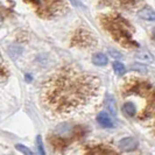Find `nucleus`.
<instances>
[{"mask_svg":"<svg viewBox=\"0 0 155 155\" xmlns=\"http://www.w3.org/2000/svg\"><path fill=\"white\" fill-rule=\"evenodd\" d=\"M99 91V78L68 65L54 71L45 81L41 87V103L49 113L68 117L92 106Z\"/></svg>","mask_w":155,"mask_h":155,"instance_id":"f257e3e1","label":"nucleus"},{"mask_svg":"<svg viewBox=\"0 0 155 155\" xmlns=\"http://www.w3.org/2000/svg\"><path fill=\"white\" fill-rule=\"evenodd\" d=\"M124 99L123 111L128 118L145 120L155 117V87L148 81L128 77L120 87Z\"/></svg>","mask_w":155,"mask_h":155,"instance_id":"f03ea898","label":"nucleus"},{"mask_svg":"<svg viewBox=\"0 0 155 155\" xmlns=\"http://www.w3.org/2000/svg\"><path fill=\"white\" fill-rule=\"evenodd\" d=\"M101 27L116 42L126 49L139 48L138 42L134 40V28L132 23L128 22L119 13H107L99 18Z\"/></svg>","mask_w":155,"mask_h":155,"instance_id":"7ed1b4c3","label":"nucleus"},{"mask_svg":"<svg viewBox=\"0 0 155 155\" xmlns=\"http://www.w3.org/2000/svg\"><path fill=\"white\" fill-rule=\"evenodd\" d=\"M28 4L38 16L42 19H54L68 11V4L64 0H23Z\"/></svg>","mask_w":155,"mask_h":155,"instance_id":"20e7f679","label":"nucleus"},{"mask_svg":"<svg viewBox=\"0 0 155 155\" xmlns=\"http://www.w3.org/2000/svg\"><path fill=\"white\" fill-rule=\"evenodd\" d=\"M97 40L93 36L91 31L79 28L74 33L71 38V46L78 47V48H90L92 46H96Z\"/></svg>","mask_w":155,"mask_h":155,"instance_id":"39448f33","label":"nucleus"},{"mask_svg":"<svg viewBox=\"0 0 155 155\" xmlns=\"http://www.w3.org/2000/svg\"><path fill=\"white\" fill-rule=\"evenodd\" d=\"M101 4L107 5V6H112L116 8H121V9H126V11H134L142 4L141 0H101Z\"/></svg>","mask_w":155,"mask_h":155,"instance_id":"423d86ee","label":"nucleus"},{"mask_svg":"<svg viewBox=\"0 0 155 155\" xmlns=\"http://www.w3.org/2000/svg\"><path fill=\"white\" fill-rule=\"evenodd\" d=\"M85 154H117L116 150L105 145H97V146H89L84 150Z\"/></svg>","mask_w":155,"mask_h":155,"instance_id":"0eeeda50","label":"nucleus"},{"mask_svg":"<svg viewBox=\"0 0 155 155\" xmlns=\"http://www.w3.org/2000/svg\"><path fill=\"white\" fill-rule=\"evenodd\" d=\"M119 147L121 148L125 152H130V150H134L138 147V140L134 138H124L123 140L119 141Z\"/></svg>","mask_w":155,"mask_h":155,"instance_id":"6e6552de","label":"nucleus"},{"mask_svg":"<svg viewBox=\"0 0 155 155\" xmlns=\"http://www.w3.org/2000/svg\"><path fill=\"white\" fill-rule=\"evenodd\" d=\"M140 19L146 20V21H155V11L152 7L145 6L139 11L138 13Z\"/></svg>","mask_w":155,"mask_h":155,"instance_id":"1a4fd4ad","label":"nucleus"},{"mask_svg":"<svg viewBox=\"0 0 155 155\" xmlns=\"http://www.w3.org/2000/svg\"><path fill=\"white\" fill-rule=\"evenodd\" d=\"M135 60L140 61L141 63H153L154 62V57L150 54V51L147 49H140L139 53L135 54Z\"/></svg>","mask_w":155,"mask_h":155,"instance_id":"9d476101","label":"nucleus"},{"mask_svg":"<svg viewBox=\"0 0 155 155\" xmlns=\"http://www.w3.org/2000/svg\"><path fill=\"white\" fill-rule=\"evenodd\" d=\"M97 121L101 126L105 127V128H112L113 127V121H112L111 117L106 112H101L97 116Z\"/></svg>","mask_w":155,"mask_h":155,"instance_id":"9b49d317","label":"nucleus"},{"mask_svg":"<svg viewBox=\"0 0 155 155\" xmlns=\"http://www.w3.org/2000/svg\"><path fill=\"white\" fill-rule=\"evenodd\" d=\"M92 62L93 64L98 65V67H104L109 63V60H107V56L105 54H101V53H97L92 56Z\"/></svg>","mask_w":155,"mask_h":155,"instance_id":"f8f14e48","label":"nucleus"},{"mask_svg":"<svg viewBox=\"0 0 155 155\" xmlns=\"http://www.w3.org/2000/svg\"><path fill=\"white\" fill-rule=\"evenodd\" d=\"M105 106H106V109L110 111V113H111V114L116 116L117 114V106H116V103H114V99H113L111 96H107V97H106Z\"/></svg>","mask_w":155,"mask_h":155,"instance_id":"ddd939ff","label":"nucleus"},{"mask_svg":"<svg viewBox=\"0 0 155 155\" xmlns=\"http://www.w3.org/2000/svg\"><path fill=\"white\" fill-rule=\"evenodd\" d=\"M113 70H114V72H116L117 75H119V76H121V75H124L125 74L124 64H123V63H120V62L113 63Z\"/></svg>","mask_w":155,"mask_h":155,"instance_id":"4468645a","label":"nucleus"},{"mask_svg":"<svg viewBox=\"0 0 155 155\" xmlns=\"http://www.w3.org/2000/svg\"><path fill=\"white\" fill-rule=\"evenodd\" d=\"M15 147H16V149H18V150H20V152H21V153H23V154H27V155H28V154H29V155L33 154V152H31V149H28V148L26 147V146H23V145H20V143H18Z\"/></svg>","mask_w":155,"mask_h":155,"instance_id":"2eb2a0df","label":"nucleus"},{"mask_svg":"<svg viewBox=\"0 0 155 155\" xmlns=\"http://www.w3.org/2000/svg\"><path fill=\"white\" fill-rule=\"evenodd\" d=\"M131 70H135V71H139V72H147V68L143 67V65H140L139 63L132 65V67H131Z\"/></svg>","mask_w":155,"mask_h":155,"instance_id":"dca6fc26","label":"nucleus"},{"mask_svg":"<svg viewBox=\"0 0 155 155\" xmlns=\"http://www.w3.org/2000/svg\"><path fill=\"white\" fill-rule=\"evenodd\" d=\"M36 143H38V147H39L40 154H42V155L46 154V152H45V149H43V145H42V139H41V137H40V135L36 138Z\"/></svg>","mask_w":155,"mask_h":155,"instance_id":"f3484780","label":"nucleus"},{"mask_svg":"<svg viewBox=\"0 0 155 155\" xmlns=\"http://www.w3.org/2000/svg\"><path fill=\"white\" fill-rule=\"evenodd\" d=\"M9 76V74H8V71L6 70V67H5V64L2 63V67H1V79H2V82H5L7 77Z\"/></svg>","mask_w":155,"mask_h":155,"instance_id":"a211bd4d","label":"nucleus"},{"mask_svg":"<svg viewBox=\"0 0 155 155\" xmlns=\"http://www.w3.org/2000/svg\"><path fill=\"white\" fill-rule=\"evenodd\" d=\"M110 55L112 57H116V58H120L121 57V54L119 51H117V50H110Z\"/></svg>","mask_w":155,"mask_h":155,"instance_id":"6ab92c4d","label":"nucleus"},{"mask_svg":"<svg viewBox=\"0 0 155 155\" xmlns=\"http://www.w3.org/2000/svg\"><path fill=\"white\" fill-rule=\"evenodd\" d=\"M152 39H153V41L155 42V27L153 28V31H152Z\"/></svg>","mask_w":155,"mask_h":155,"instance_id":"aec40b11","label":"nucleus"},{"mask_svg":"<svg viewBox=\"0 0 155 155\" xmlns=\"http://www.w3.org/2000/svg\"><path fill=\"white\" fill-rule=\"evenodd\" d=\"M26 81H31V76H29V75H26Z\"/></svg>","mask_w":155,"mask_h":155,"instance_id":"412c9836","label":"nucleus"},{"mask_svg":"<svg viewBox=\"0 0 155 155\" xmlns=\"http://www.w3.org/2000/svg\"><path fill=\"white\" fill-rule=\"evenodd\" d=\"M153 132H154V135H155V123H154V126H153Z\"/></svg>","mask_w":155,"mask_h":155,"instance_id":"4be33fe9","label":"nucleus"}]
</instances>
